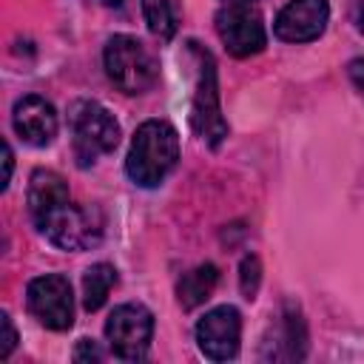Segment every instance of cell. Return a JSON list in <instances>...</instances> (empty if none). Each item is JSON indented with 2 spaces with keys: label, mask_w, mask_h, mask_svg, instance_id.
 Listing matches in <instances>:
<instances>
[{
  "label": "cell",
  "mask_w": 364,
  "mask_h": 364,
  "mask_svg": "<svg viewBox=\"0 0 364 364\" xmlns=\"http://www.w3.org/2000/svg\"><path fill=\"white\" fill-rule=\"evenodd\" d=\"M176 159H179L176 128L165 119H148L134 131L125 171L131 182H136L139 188H154L173 171Z\"/></svg>",
  "instance_id": "obj_1"
},
{
  "label": "cell",
  "mask_w": 364,
  "mask_h": 364,
  "mask_svg": "<svg viewBox=\"0 0 364 364\" xmlns=\"http://www.w3.org/2000/svg\"><path fill=\"white\" fill-rule=\"evenodd\" d=\"M105 74L122 94H145L159 77L154 54L131 34H114L102 51Z\"/></svg>",
  "instance_id": "obj_2"
},
{
  "label": "cell",
  "mask_w": 364,
  "mask_h": 364,
  "mask_svg": "<svg viewBox=\"0 0 364 364\" xmlns=\"http://www.w3.org/2000/svg\"><path fill=\"white\" fill-rule=\"evenodd\" d=\"M68 122H71L74 156L82 168L97 162V156L111 154L119 145V125H117L114 114L94 100L74 102Z\"/></svg>",
  "instance_id": "obj_3"
},
{
  "label": "cell",
  "mask_w": 364,
  "mask_h": 364,
  "mask_svg": "<svg viewBox=\"0 0 364 364\" xmlns=\"http://www.w3.org/2000/svg\"><path fill=\"white\" fill-rule=\"evenodd\" d=\"M191 51L196 54V63H199V77H196L193 105H191V125H193V131H196L210 148H216V145L228 136V122H225L222 105H219L216 63H213L210 51L199 48L196 43H191Z\"/></svg>",
  "instance_id": "obj_4"
},
{
  "label": "cell",
  "mask_w": 364,
  "mask_h": 364,
  "mask_svg": "<svg viewBox=\"0 0 364 364\" xmlns=\"http://www.w3.org/2000/svg\"><path fill=\"white\" fill-rule=\"evenodd\" d=\"M154 336V316L142 304H119L105 321V338L111 353L122 361L145 358Z\"/></svg>",
  "instance_id": "obj_5"
},
{
  "label": "cell",
  "mask_w": 364,
  "mask_h": 364,
  "mask_svg": "<svg viewBox=\"0 0 364 364\" xmlns=\"http://www.w3.org/2000/svg\"><path fill=\"white\" fill-rule=\"evenodd\" d=\"M40 233L63 250H85L102 239V216L97 208L68 202L40 225Z\"/></svg>",
  "instance_id": "obj_6"
},
{
  "label": "cell",
  "mask_w": 364,
  "mask_h": 364,
  "mask_svg": "<svg viewBox=\"0 0 364 364\" xmlns=\"http://www.w3.org/2000/svg\"><path fill=\"white\" fill-rule=\"evenodd\" d=\"M28 313L48 330H68L74 324V296L71 282L60 273H46L28 282L26 290Z\"/></svg>",
  "instance_id": "obj_7"
},
{
  "label": "cell",
  "mask_w": 364,
  "mask_h": 364,
  "mask_svg": "<svg viewBox=\"0 0 364 364\" xmlns=\"http://www.w3.org/2000/svg\"><path fill=\"white\" fill-rule=\"evenodd\" d=\"M216 31L225 48L233 57H250L259 54L267 43V31L262 23V14L250 3H228L216 14Z\"/></svg>",
  "instance_id": "obj_8"
},
{
  "label": "cell",
  "mask_w": 364,
  "mask_h": 364,
  "mask_svg": "<svg viewBox=\"0 0 364 364\" xmlns=\"http://www.w3.org/2000/svg\"><path fill=\"white\" fill-rule=\"evenodd\" d=\"M239 338H242V316L230 304L208 310L196 324V344L202 355L210 361L233 358L239 353Z\"/></svg>",
  "instance_id": "obj_9"
},
{
  "label": "cell",
  "mask_w": 364,
  "mask_h": 364,
  "mask_svg": "<svg viewBox=\"0 0 364 364\" xmlns=\"http://www.w3.org/2000/svg\"><path fill=\"white\" fill-rule=\"evenodd\" d=\"M327 20H330L327 0H290L279 11L273 31L284 43H310L327 28Z\"/></svg>",
  "instance_id": "obj_10"
},
{
  "label": "cell",
  "mask_w": 364,
  "mask_h": 364,
  "mask_svg": "<svg viewBox=\"0 0 364 364\" xmlns=\"http://www.w3.org/2000/svg\"><path fill=\"white\" fill-rule=\"evenodd\" d=\"M11 122H14L17 136L28 145H37V148L48 145L57 136V128H60L54 105L46 97H37V94H28V97L14 102Z\"/></svg>",
  "instance_id": "obj_11"
},
{
  "label": "cell",
  "mask_w": 364,
  "mask_h": 364,
  "mask_svg": "<svg viewBox=\"0 0 364 364\" xmlns=\"http://www.w3.org/2000/svg\"><path fill=\"white\" fill-rule=\"evenodd\" d=\"M63 205H68V185L57 171L48 168H37L28 179V213L40 230V225L60 210Z\"/></svg>",
  "instance_id": "obj_12"
},
{
  "label": "cell",
  "mask_w": 364,
  "mask_h": 364,
  "mask_svg": "<svg viewBox=\"0 0 364 364\" xmlns=\"http://www.w3.org/2000/svg\"><path fill=\"white\" fill-rule=\"evenodd\" d=\"M216 282H219V270H216V264H210V262H205V264L188 270V273L179 279V284H176V299H179L182 310H193V307L205 304V301L210 299Z\"/></svg>",
  "instance_id": "obj_13"
},
{
  "label": "cell",
  "mask_w": 364,
  "mask_h": 364,
  "mask_svg": "<svg viewBox=\"0 0 364 364\" xmlns=\"http://www.w3.org/2000/svg\"><path fill=\"white\" fill-rule=\"evenodd\" d=\"M273 338H276V344L270 341V347H273L267 353L270 358H301L304 355L307 333H304V321H301L299 310H293L290 304L284 307V316L273 330Z\"/></svg>",
  "instance_id": "obj_14"
},
{
  "label": "cell",
  "mask_w": 364,
  "mask_h": 364,
  "mask_svg": "<svg viewBox=\"0 0 364 364\" xmlns=\"http://www.w3.org/2000/svg\"><path fill=\"white\" fill-rule=\"evenodd\" d=\"M114 284H117V270H114V264H108V262L91 264V267L85 270V276H82V307H85L88 313L100 310V307L105 304V299H108V293H111Z\"/></svg>",
  "instance_id": "obj_15"
},
{
  "label": "cell",
  "mask_w": 364,
  "mask_h": 364,
  "mask_svg": "<svg viewBox=\"0 0 364 364\" xmlns=\"http://www.w3.org/2000/svg\"><path fill=\"white\" fill-rule=\"evenodd\" d=\"M142 14L159 40H171L176 34V6L173 0H142Z\"/></svg>",
  "instance_id": "obj_16"
},
{
  "label": "cell",
  "mask_w": 364,
  "mask_h": 364,
  "mask_svg": "<svg viewBox=\"0 0 364 364\" xmlns=\"http://www.w3.org/2000/svg\"><path fill=\"white\" fill-rule=\"evenodd\" d=\"M239 284H242V293L245 299H253L256 290H259V282H262V264L256 256H245L242 259V267H239Z\"/></svg>",
  "instance_id": "obj_17"
},
{
  "label": "cell",
  "mask_w": 364,
  "mask_h": 364,
  "mask_svg": "<svg viewBox=\"0 0 364 364\" xmlns=\"http://www.w3.org/2000/svg\"><path fill=\"white\" fill-rule=\"evenodd\" d=\"M0 327H3V344H0V358H9V355H11V350H14V344H17V330H14L11 318H9V313H3V316H0Z\"/></svg>",
  "instance_id": "obj_18"
},
{
  "label": "cell",
  "mask_w": 364,
  "mask_h": 364,
  "mask_svg": "<svg viewBox=\"0 0 364 364\" xmlns=\"http://www.w3.org/2000/svg\"><path fill=\"white\" fill-rule=\"evenodd\" d=\"M100 358H102L100 347L91 338H80V344L74 350V361H100Z\"/></svg>",
  "instance_id": "obj_19"
},
{
  "label": "cell",
  "mask_w": 364,
  "mask_h": 364,
  "mask_svg": "<svg viewBox=\"0 0 364 364\" xmlns=\"http://www.w3.org/2000/svg\"><path fill=\"white\" fill-rule=\"evenodd\" d=\"M347 74H350V82L355 85V91L364 97V57H355V60H350V65H347Z\"/></svg>",
  "instance_id": "obj_20"
},
{
  "label": "cell",
  "mask_w": 364,
  "mask_h": 364,
  "mask_svg": "<svg viewBox=\"0 0 364 364\" xmlns=\"http://www.w3.org/2000/svg\"><path fill=\"white\" fill-rule=\"evenodd\" d=\"M353 20H355L358 31L364 34V0H355V6H353Z\"/></svg>",
  "instance_id": "obj_21"
},
{
  "label": "cell",
  "mask_w": 364,
  "mask_h": 364,
  "mask_svg": "<svg viewBox=\"0 0 364 364\" xmlns=\"http://www.w3.org/2000/svg\"><path fill=\"white\" fill-rule=\"evenodd\" d=\"M11 159H14V156H11V148L6 145V176H3V188H6V185H9V179H11V165H14Z\"/></svg>",
  "instance_id": "obj_22"
},
{
  "label": "cell",
  "mask_w": 364,
  "mask_h": 364,
  "mask_svg": "<svg viewBox=\"0 0 364 364\" xmlns=\"http://www.w3.org/2000/svg\"><path fill=\"white\" fill-rule=\"evenodd\" d=\"M97 3H102V6H119L122 0H97Z\"/></svg>",
  "instance_id": "obj_23"
},
{
  "label": "cell",
  "mask_w": 364,
  "mask_h": 364,
  "mask_svg": "<svg viewBox=\"0 0 364 364\" xmlns=\"http://www.w3.org/2000/svg\"><path fill=\"white\" fill-rule=\"evenodd\" d=\"M225 3H250V0H225Z\"/></svg>",
  "instance_id": "obj_24"
}]
</instances>
